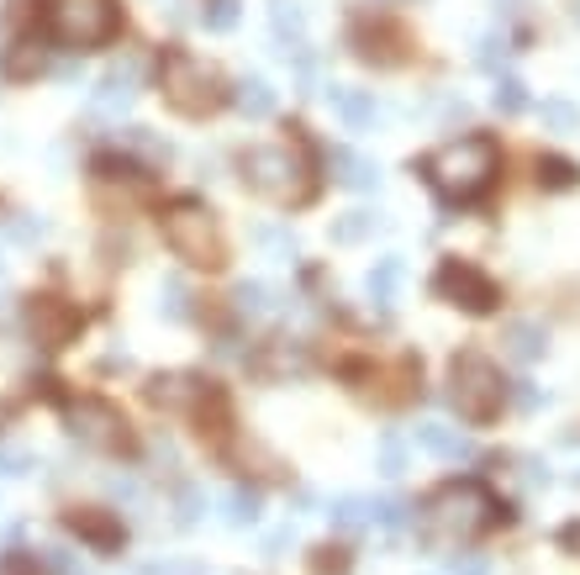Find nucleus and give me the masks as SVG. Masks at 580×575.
Returning <instances> with one entry per match:
<instances>
[{
	"mask_svg": "<svg viewBox=\"0 0 580 575\" xmlns=\"http://www.w3.org/2000/svg\"><path fill=\"white\" fill-rule=\"evenodd\" d=\"M496 523H502V502L491 497V486H481V480H443L433 497L417 507V533L438 554L470 550Z\"/></svg>",
	"mask_w": 580,
	"mask_h": 575,
	"instance_id": "obj_1",
	"label": "nucleus"
},
{
	"mask_svg": "<svg viewBox=\"0 0 580 575\" xmlns=\"http://www.w3.org/2000/svg\"><path fill=\"white\" fill-rule=\"evenodd\" d=\"M417 169L443 206H481L502 174V148L485 132H470V138H454V143H438L433 153H422Z\"/></svg>",
	"mask_w": 580,
	"mask_h": 575,
	"instance_id": "obj_2",
	"label": "nucleus"
},
{
	"mask_svg": "<svg viewBox=\"0 0 580 575\" xmlns=\"http://www.w3.org/2000/svg\"><path fill=\"white\" fill-rule=\"evenodd\" d=\"M238 169H243V185L254 195H265V201H275V206H307L316 195V174L301 138L248 148L238 159Z\"/></svg>",
	"mask_w": 580,
	"mask_h": 575,
	"instance_id": "obj_3",
	"label": "nucleus"
},
{
	"mask_svg": "<svg viewBox=\"0 0 580 575\" xmlns=\"http://www.w3.org/2000/svg\"><path fill=\"white\" fill-rule=\"evenodd\" d=\"M159 85H164V100H170L180 117H212V111H222L233 100L217 64L195 58L191 49H170L159 58Z\"/></svg>",
	"mask_w": 580,
	"mask_h": 575,
	"instance_id": "obj_4",
	"label": "nucleus"
},
{
	"mask_svg": "<svg viewBox=\"0 0 580 575\" xmlns=\"http://www.w3.org/2000/svg\"><path fill=\"white\" fill-rule=\"evenodd\" d=\"M159 233H164L174 259L195 264V269H222V264H227L222 222L212 216V206H201V201H170L164 216H159Z\"/></svg>",
	"mask_w": 580,
	"mask_h": 575,
	"instance_id": "obj_5",
	"label": "nucleus"
},
{
	"mask_svg": "<svg viewBox=\"0 0 580 575\" xmlns=\"http://www.w3.org/2000/svg\"><path fill=\"white\" fill-rule=\"evenodd\" d=\"M449 402H454V412H460L464 423H496L502 417V407H507V381H502V370L485 360V354H475V349H464V354H454V364H449Z\"/></svg>",
	"mask_w": 580,
	"mask_h": 575,
	"instance_id": "obj_6",
	"label": "nucleus"
},
{
	"mask_svg": "<svg viewBox=\"0 0 580 575\" xmlns=\"http://www.w3.org/2000/svg\"><path fill=\"white\" fill-rule=\"evenodd\" d=\"M43 26L64 49H106L121 32L117 0H43Z\"/></svg>",
	"mask_w": 580,
	"mask_h": 575,
	"instance_id": "obj_7",
	"label": "nucleus"
},
{
	"mask_svg": "<svg viewBox=\"0 0 580 575\" xmlns=\"http://www.w3.org/2000/svg\"><path fill=\"white\" fill-rule=\"evenodd\" d=\"M64 423L69 433L85 444V449H96V455H132L138 449V438H132V423L121 417V407L111 402H100V396H64Z\"/></svg>",
	"mask_w": 580,
	"mask_h": 575,
	"instance_id": "obj_8",
	"label": "nucleus"
},
{
	"mask_svg": "<svg viewBox=\"0 0 580 575\" xmlns=\"http://www.w3.org/2000/svg\"><path fill=\"white\" fill-rule=\"evenodd\" d=\"M433 296L438 301H449V307H460V312H491L496 301H502V290H496V280L485 275L481 264L470 259H443L433 269Z\"/></svg>",
	"mask_w": 580,
	"mask_h": 575,
	"instance_id": "obj_9",
	"label": "nucleus"
},
{
	"mask_svg": "<svg viewBox=\"0 0 580 575\" xmlns=\"http://www.w3.org/2000/svg\"><path fill=\"white\" fill-rule=\"evenodd\" d=\"M26 328L37 338V349H64V343L79 338L85 312H79L74 301H64V296H32V301H26Z\"/></svg>",
	"mask_w": 580,
	"mask_h": 575,
	"instance_id": "obj_10",
	"label": "nucleus"
},
{
	"mask_svg": "<svg viewBox=\"0 0 580 575\" xmlns=\"http://www.w3.org/2000/svg\"><path fill=\"white\" fill-rule=\"evenodd\" d=\"M212 391H217V385L195 381V375H153V381H148V402L159 412H185V417H195V412L212 402Z\"/></svg>",
	"mask_w": 580,
	"mask_h": 575,
	"instance_id": "obj_11",
	"label": "nucleus"
},
{
	"mask_svg": "<svg viewBox=\"0 0 580 575\" xmlns=\"http://www.w3.org/2000/svg\"><path fill=\"white\" fill-rule=\"evenodd\" d=\"M64 523H69V533H79L90 550L100 554H117L121 544H127V528H121L117 512H100V507H74V512H64Z\"/></svg>",
	"mask_w": 580,
	"mask_h": 575,
	"instance_id": "obj_12",
	"label": "nucleus"
},
{
	"mask_svg": "<svg viewBox=\"0 0 580 575\" xmlns=\"http://www.w3.org/2000/svg\"><path fill=\"white\" fill-rule=\"evenodd\" d=\"M401 32L390 22H359L354 26V53H359L364 64H401Z\"/></svg>",
	"mask_w": 580,
	"mask_h": 575,
	"instance_id": "obj_13",
	"label": "nucleus"
},
{
	"mask_svg": "<svg viewBox=\"0 0 580 575\" xmlns=\"http://www.w3.org/2000/svg\"><path fill=\"white\" fill-rule=\"evenodd\" d=\"M90 169H96L100 191H121V195H132V201H148V195H153V174H143L132 159H96Z\"/></svg>",
	"mask_w": 580,
	"mask_h": 575,
	"instance_id": "obj_14",
	"label": "nucleus"
},
{
	"mask_svg": "<svg viewBox=\"0 0 580 575\" xmlns=\"http://www.w3.org/2000/svg\"><path fill=\"white\" fill-rule=\"evenodd\" d=\"M417 444H422L433 459H443V465L475 459V444H470L460 428H449V423H417Z\"/></svg>",
	"mask_w": 580,
	"mask_h": 575,
	"instance_id": "obj_15",
	"label": "nucleus"
},
{
	"mask_svg": "<svg viewBox=\"0 0 580 575\" xmlns=\"http://www.w3.org/2000/svg\"><path fill=\"white\" fill-rule=\"evenodd\" d=\"M327 164L339 174V185H348V191H375L380 185V164L354 153V148H327Z\"/></svg>",
	"mask_w": 580,
	"mask_h": 575,
	"instance_id": "obj_16",
	"label": "nucleus"
},
{
	"mask_svg": "<svg viewBox=\"0 0 580 575\" xmlns=\"http://www.w3.org/2000/svg\"><path fill=\"white\" fill-rule=\"evenodd\" d=\"M502 343H507V360L533 364V360H544V349H549V333H544V322H528V317H517V322H507Z\"/></svg>",
	"mask_w": 580,
	"mask_h": 575,
	"instance_id": "obj_17",
	"label": "nucleus"
},
{
	"mask_svg": "<svg viewBox=\"0 0 580 575\" xmlns=\"http://www.w3.org/2000/svg\"><path fill=\"white\" fill-rule=\"evenodd\" d=\"M327 100H333V111H339L348 127H369V121H375V100L364 96V90H354V85H333Z\"/></svg>",
	"mask_w": 580,
	"mask_h": 575,
	"instance_id": "obj_18",
	"label": "nucleus"
},
{
	"mask_svg": "<svg viewBox=\"0 0 580 575\" xmlns=\"http://www.w3.org/2000/svg\"><path fill=\"white\" fill-rule=\"evenodd\" d=\"M233 100H238V111L248 121H269V117H275V90H269V79H243L238 90H233Z\"/></svg>",
	"mask_w": 580,
	"mask_h": 575,
	"instance_id": "obj_19",
	"label": "nucleus"
},
{
	"mask_svg": "<svg viewBox=\"0 0 580 575\" xmlns=\"http://www.w3.org/2000/svg\"><path fill=\"white\" fill-rule=\"evenodd\" d=\"M0 70H6V79H32V74L43 70V43L17 38V43L6 49V58H0Z\"/></svg>",
	"mask_w": 580,
	"mask_h": 575,
	"instance_id": "obj_20",
	"label": "nucleus"
},
{
	"mask_svg": "<svg viewBox=\"0 0 580 575\" xmlns=\"http://www.w3.org/2000/svg\"><path fill=\"white\" fill-rule=\"evenodd\" d=\"M127 100H132V70H111L106 79H100L96 106H100V111H121Z\"/></svg>",
	"mask_w": 580,
	"mask_h": 575,
	"instance_id": "obj_21",
	"label": "nucleus"
},
{
	"mask_svg": "<svg viewBox=\"0 0 580 575\" xmlns=\"http://www.w3.org/2000/svg\"><path fill=\"white\" fill-rule=\"evenodd\" d=\"M491 100H496V111H502V117H517V111H528V85H523L517 74H502Z\"/></svg>",
	"mask_w": 580,
	"mask_h": 575,
	"instance_id": "obj_22",
	"label": "nucleus"
},
{
	"mask_svg": "<svg viewBox=\"0 0 580 575\" xmlns=\"http://www.w3.org/2000/svg\"><path fill=\"white\" fill-rule=\"evenodd\" d=\"M327 518H333V528H339V533H359V528L369 523V502H364V497H339Z\"/></svg>",
	"mask_w": 580,
	"mask_h": 575,
	"instance_id": "obj_23",
	"label": "nucleus"
},
{
	"mask_svg": "<svg viewBox=\"0 0 580 575\" xmlns=\"http://www.w3.org/2000/svg\"><path fill=\"white\" fill-rule=\"evenodd\" d=\"M375 227H380L375 212H343L339 222H333V243H359V238H369Z\"/></svg>",
	"mask_w": 580,
	"mask_h": 575,
	"instance_id": "obj_24",
	"label": "nucleus"
},
{
	"mask_svg": "<svg viewBox=\"0 0 580 575\" xmlns=\"http://www.w3.org/2000/svg\"><path fill=\"white\" fill-rule=\"evenodd\" d=\"M538 180H544L549 191H570L580 180V169L570 164V159H559V153H544V159H538Z\"/></svg>",
	"mask_w": 580,
	"mask_h": 575,
	"instance_id": "obj_25",
	"label": "nucleus"
},
{
	"mask_svg": "<svg viewBox=\"0 0 580 575\" xmlns=\"http://www.w3.org/2000/svg\"><path fill=\"white\" fill-rule=\"evenodd\" d=\"M396 286H401V259H380L375 269H369V296H375L380 307H390Z\"/></svg>",
	"mask_w": 580,
	"mask_h": 575,
	"instance_id": "obj_26",
	"label": "nucleus"
},
{
	"mask_svg": "<svg viewBox=\"0 0 580 575\" xmlns=\"http://www.w3.org/2000/svg\"><path fill=\"white\" fill-rule=\"evenodd\" d=\"M254 518H259V491H254V486H233V497H227V523L248 528Z\"/></svg>",
	"mask_w": 580,
	"mask_h": 575,
	"instance_id": "obj_27",
	"label": "nucleus"
},
{
	"mask_svg": "<svg viewBox=\"0 0 580 575\" xmlns=\"http://www.w3.org/2000/svg\"><path fill=\"white\" fill-rule=\"evenodd\" d=\"M201 26L206 32H233L238 26V0H201Z\"/></svg>",
	"mask_w": 580,
	"mask_h": 575,
	"instance_id": "obj_28",
	"label": "nucleus"
},
{
	"mask_svg": "<svg viewBox=\"0 0 580 575\" xmlns=\"http://www.w3.org/2000/svg\"><path fill=\"white\" fill-rule=\"evenodd\" d=\"M275 32H280V38H290V49H307V43H301L307 22H301L296 0H275ZM290 49H286V53H290Z\"/></svg>",
	"mask_w": 580,
	"mask_h": 575,
	"instance_id": "obj_29",
	"label": "nucleus"
},
{
	"mask_svg": "<svg viewBox=\"0 0 580 575\" xmlns=\"http://www.w3.org/2000/svg\"><path fill=\"white\" fill-rule=\"evenodd\" d=\"M233 301H238V312H243V317H265L275 296H269V286H259V280H243Z\"/></svg>",
	"mask_w": 580,
	"mask_h": 575,
	"instance_id": "obj_30",
	"label": "nucleus"
},
{
	"mask_svg": "<svg viewBox=\"0 0 580 575\" xmlns=\"http://www.w3.org/2000/svg\"><path fill=\"white\" fill-rule=\"evenodd\" d=\"M369 523H380L386 533L407 528V502H401V497H380V502L369 507Z\"/></svg>",
	"mask_w": 580,
	"mask_h": 575,
	"instance_id": "obj_31",
	"label": "nucleus"
},
{
	"mask_svg": "<svg viewBox=\"0 0 580 575\" xmlns=\"http://www.w3.org/2000/svg\"><path fill=\"white\" fill-rule=\"evenodd\" d=\"M265 370H280V375H301V370H307V354H301V349H290V343H269Z\"/></svg>",
	"mask_w": 580,
	"mask_h": 575,
	"instance_id": "obj_32",
	"label": "nucleus"
},
{
	"mask_svg": "<svg viewBox=\"0 0 580 575\" xmlns=\"http://www.w3.org/2000/svg\"><path fill=\"white\" fill-rule=\"evenodd\" d=\"M538 117H544V127H555V132H570V127L580 121V111L570 106V100H544Z\"/></svg>",
	"mask_w": 580,
	"mask_h": 575,
	"instance_id": "obj_33",
	"label": "nucleus"
},
{
	"mask_svg": "<svg viewBox=\"0 0 580 575\" xmlns=\"http://www.w3.org/2000/svg\"><path fill=\"white\" fill-rule=\"evenodd\" d=\"M121 143L138 148V153H148V159H170V143H159L148 127H127V132H121Z\"/></svg>",
	"mask_w": 580,
	"mask_h": 575,
	"instance_id": "obj_34",
	"label": "nucleus"
},
{
	"mask_svg": "<svg viewBox=\"0 0 580 575\" xmlns=\"http://www.w3.org/2000/svg\"><path fill=\"white\" fill-rule=\"evenodd\" d=\"M401 470H407V449H401V438H396V433H386V438H380V476H401Z\"/></svg>",
	"mask_w": 580,
	"mask_h": 575,
	"instance_id": "obj_35",
	"label": "nucleus"
},
{
	"mask_svg": "<svg viewBox=\"0 0 580 575\" xmlns=\"http://www.w3.org/2000/svg\"><path fill=\"white\" fill-rule=\"evenodd\" d=\"M312 571L316 575H343L348 571V554L333 550V544H322V550H312Z\"/></svg>",
	"mask_w": 580,
	"mask_h": 575,
	"instance_id": "obj_36",
	"label": "nucleus"
},
{
	"mask_svg": "<svg viewBox=\"0 0 580 575\" xmlns=\"http://www.w3.org/2000/svg\"><path fill=\"white\" fill-rule=\"evenodd\" d=\"M164 317H191V296H185V286L180 280H164Z\"/></svg>",
	"mask_w": 580,
	"mask_h": 575,
	"instance_id": "obj_37",
	"label": "nucleus"
},
{
	"mask_svg": "<svg viewBox=\"0 0 580 575\" xmlns=\"http://www.w3.org/2000/svg\"><path fill=\"white\" fill-rule=\"evenodd\" d=\"M32 470V455L26 449H11V444H0V476H26Z\"/></svg>",
	"mask_w": 580,
	"mask_h": 575,
	"instance_id": "obj_38",
	"label": "nucleus"
},
{
	"mask_svg": "<svg viewBox=\"0 0 580 575\" xmlns=\"http://www.w3.org/2000/svg\"><path fill=\"white\" fill-rule=\"evenodd\" d=\"M0 575H43V565H37L32 554L11 550V554H6V560H0Z\"/></svg>",
	"mask_w": 580,
	"mask_h": 575,
	"instance_id": "obj_39",
	"label": "nucleus"
},
{
	"mask_svg": "<svg viewBox=\"0 0 580 575\" xmlns=\"http://www.w3.org/2000/svg\"><path fill=\"white\" fill-rule=\"evenodd\" d=\"M143 575H206L195 560H159V565H143Z\"/></svg>",
	"mask_w": 580,
	"mask_h": 575,
	"instance_id": "obj_40",
	"label": "nucleus"
},
{
	"mask_svg": "<svg viewBox=\"0 0 580 575\" xmlns=\"http://www.w3.org/2000/svg\"><path fill=\"white\" fill-rule=\"evenodd\" d=\"M195 518H201V491L185 486V491H180V528H191Z\"/></svg>",
	"mask_w": 580,
	"mask_h": 575,
	"instance_id": "obj_41",
	"label": "nucleus"
},
{
	"mask_svg": "<svg viewBox=\"0 0 580 575\" xmlns=\"http://www.w3.org/2000/svg\"><path fill=\"white\" fill-rule=\"evenodd\" d=\"M449 575H491V565H485L481 554H454V565H449Z\"/></svg>",
	"mask_w": 580,
	"mask_h": 575,
	"instance_id": "obj_42",
	"label": "nucleus"
},
{
	"mask_svg": "<svg viewBox=\"0 0 580 575\" xmlns=\"http://www.w3.org/2000/svg\"><path fill=\"white\" fill-rule=\"evenodd\" d=\"M559 550L580 560V523H565V528H559Z\"/></svg>",
	"mask_w": 580,
	"mask_h": 575,
	"instance_id": "obj_43",
	"label": "nucleus"
},
{
	"mask_svg": "<svg viewBox=\"0 0 580 575\" xmlns=\"http://www.w3.org/2000/svg\"><path fill=\"white\" fill-rule=\"evenodd\" d=\"M0 423H6V402H0Z\"/></svg>",
	"mask_w": 580,
	"mask_h": 575,
	"instance_id": "obj_44",
	"label": "nucleus"
},
{
	"mask_svg": "<svg viewBox=\"0 0 580 575\" xmlns=\"http://www.w3.org/2000/svg\"><path fill=\"white\" fill-rule=\"evenodd\" d=\"M576 22H580V0H576Z\"/></svg>",
	"mask_w": 580,
	"mask_h": 575,
	"instance_id": "obj_45",
	"label": "nucleus"
},
{
	"mask_svg": "<svg viewBox=\"0 0 580 575\" xmlns=\"http://www.w3.org/2000/svg\"><path fill=\"white\" fill-rule=\"evenodd\" d=\"M69 575H85V571H69Z\"/></svg>",
	"mask_w": 580,
	"mask_h": 575,
	"instance_id": "obj_46",
	"label": "nucleus"
}]
</instances>
